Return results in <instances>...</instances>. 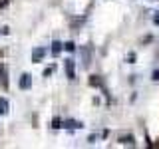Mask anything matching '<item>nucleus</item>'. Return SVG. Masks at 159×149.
Returning a JSON list of instances; mask_svg holds the SVG:
<instances>
[{"instance_id": "f257e3e1", "label": "nucleus", "mask_w": 159, "mask_h": 149, "mask_svg": "<svg viewBox=\"0 0 159 149\" xmlns=\"http://www.w3.org/2000/svg\"><path fill=\"white\" fill-rule=\"evenodd\" d=\"M46 54H48V48H36V50H32V62H40Z\"/></svg>"}, {"instance_id": "f03ea898", "label": "nucleus", "mask_w": 159, "mask_h": 149, "mask_svg": "<svg viewBox=\"0 0 159 149\" xmlns=\"http://www.w3.org/2000/svg\"><path fill=\"white\" fill-rule=\"evenodd\" d=\"M64 66H66V74L70 79L76 78V74H74V60H64Z\"/></svg>"}, {"instance_id": "7ed1b4c3", "label": "nucleus", "mask_w": 159, "mask_h": 149, "mask_svg": "<svg viewBox=\"0 0 159 149\" xmlns=\"http://www.w3.org/2000/svg\"><path fill=\"white\" fill-rule=\"evenodd\" d=\"M20 88H22V89H30V88H32V76L24 74V76L20 78Z\"/></svg>"}, {"instance_id": "20e7f679", "label": "nucleus", "mask_w": 159, "mask_h": 149, "mask_svg": "<svg viewBox=\"0 0 159 149\" xmlns=\"http://www.w3.org/2000/svg\"><path fill=\"white\" fill-rule=\"evenodd\" d=\"M64 127H68V129H80V127H82V123L72 121V119H66V121H64Z\"/></svg>"}, {"instance_id": "39448f33", "label": "nucleus", "mask_w": 159, "mask_h": 149, "mask_svg": "<svg viewBox=\"0 0 159 149\" xmlns=\"http://www.w3.org/2000/svg\"><path fill=\"white\" fill-rule=\"evenodd\" d=\"M62 48H64V44H62V42H58V40H56V42L52 44V54H54V56H58V54L62 52Z\"/></svg>"}, {"instance_id": "423d86ee", "label": "nucleus", "mask_w": 159, "mask_h": 149, "mask_svg": "<svg viewBox=\"0 0 159 149\" xmlns=\"http://www.w3.org/2000/svg\"><path fill=\"white\" fill-rule=\"evenodd\" d=\"M0 113H2V115H4V113H8V102L4 97H0Z\"/></svg>"}, {"instance_id": "0eeeda50", "label": "nucleus", "mask_w": 159, "mask_h": 149, "mask_svg": "<svg viewBox=\"0 0 159 149\" xmlns=\"http://www.w3.org/2000/svg\"><path fill=\"white\" fill-rule=\"evenodd\" d=\"M89 84H92V86H102V79H99L98 76H92V79H89Z\"/></svg>"}, {"instance_id": "6e6552de", "label": "nucleus", "mask_w": 159, "mask_h": 149, "mask_svg": "<svg viewBox=\"0 0 159 149\" xmlns=\"http://www.w3.org/2000/svg\"><path fill=\"white\" fill-rule=\"evenodd\" d=\"M64 48H66L68 52H74V50H76V44H74V42H66V44H64Z\"/></svg>"}, {"instance_id": "1a4fd4ad", "label": "nucleus", "mask_w": 159, "mask_h": 149, "mask_svg": "<svg viewBox=\"0 0 159 149\" xmlns=\"http://www.w3.org/2000/svg\"><path fill=\"white\" fill-rule=\"evenodd\" d=\"M119 141H121V143H129V145H133V137H131V135H127V137H121Z\"/></svg>"}, {"instance_id": "9d476101", "label": "nucleus", "mask_w": 159, "mask_h": 149, "mask_svg": "<svg viewBox=\"0 0 159 149\" xmlns=\"http://www.w3.org/2000/svg\"><path fill=\"white\" fill-rule=\"evenodd\" d=\"M54 127H62V119H58V117L54 119Z\"/></svg>"}, {"instance_id": "9b49d317", "label": "nucleus", "mask_w": 159, "mask_h": 149, "mask_svg": "<svg viewBox=\"0 0 159 149\" xmlns=\"http://www.w3.org/2000/svg\"><path fill=\"white\" fill-rule=\"evenodd\" d=\"M52 72H54V66H52V68H48V70H44V76L48 78V76H50V74H52Z\"/></svg>"}, {"instance_id": "f8f14e48", "label": "nucleus", "mask_w": 159, "mask_h": 149, "mask_svg": "<svg viewBox=\"0 0 159 149\" xmlns=\"http://www.w3.org/2000/svg\"><path fill=\"white\" fill-rule=\"evenodd\" d=\"M10 4V0H0V8H4V6H8Z\"/></svg>"}, {"instance_id": "ddd939ff", "label": "nucleus", "mask_w": 159, "mask_h": 149, "mask_svg": "<svg viewBox=\"0 0 159 149\" xmlns=\"http://www.w3.org/2000/svg\"><path fill=\"white\" fill-rule=\"evenodd\" d=\"M153 22H155V24H159V12H155V18H153Z\"/></svg>"}, {"instance_id": "4468645a", "label": "nucleus", "mask_w": 159, "mask_h": 149, "mask_svg": "<svg viewBox=\"0 0 159 149\" xmlns=\"http://www.w3.org/2000/svg\"><path fill=\"white\" fill-rule=\"evenodd\" d=\"M153 79H159V72H153Z\"/></svg>"}]
</instances>
